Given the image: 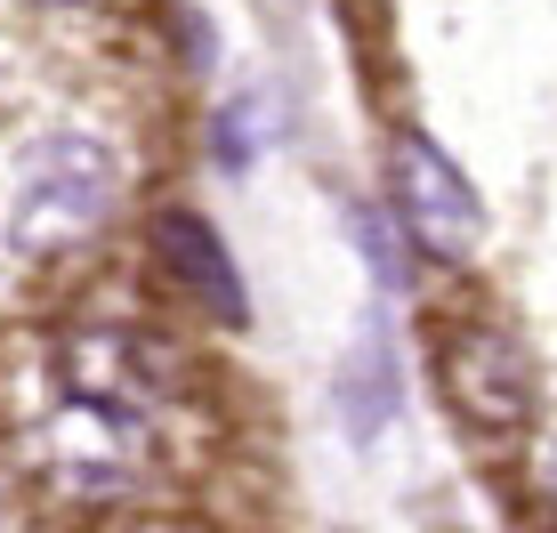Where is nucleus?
I'll list each match as a JSON object with an SVG mask.
<instances>
[{
    "instance_id": "f257e3e1",
    "label": "nucleus",
    "mask_w": 557,
    "mask_h": 533,
    "mask_svg": "<svg viewBox=\"0 0 557 533\" xmlns=\"http://www.w3.org/2000/svg\"><path fill=\"white\" fill-rule=\"evenodd\" d=\"M122 195V162L106 138L89 129H49L25 162H16V195H9V243L16 251H73L113 219Z\"/></svg>"
},
{
    "instance_id": "f03ea898",
    "label": "nucleus",
    "mask_w": 557,
    "mask_h": 533,
    "mask_svg": "<svg viewBox=\"0 0 557 533\" xmlns=\"http://www.w3.org/2000/svg\"><path fill=\"white\" fill-rule=\"evenodd\" d=\"M436 388L460 412V429L485 436V445H509V436L533 429L542 412V380H533V356L509 323H453L436 339Z\"/></svg>"
},
{
    "instance_id": "7ed1b4c3",
    "label": "nucleus",
    "mask_w": 557,
    "mask_h": 533,
    "mask_svg": "<svg viewBox=\"0 0 557 533\" xmlns=\"http://www.w3.org/2000/svg\"><path fill=\"white\" fill-rule=\"evenodd\" d=\"M388 202H396V226H405L429 259H476V243H485V202H476L469 170H460L429 129L396 138V154H388Z\"/></svg>"
},
{
    "instance_id": "20e7f679",
    "label": "nucleus",
    "mask_w": 557,
    "mask_h": 533,
    "mask_svg": "<svg viewBox=\"0 0 557 533\" xmlns=\"http://www.w3.org/2000/svg\"><path fill=\"white\" fill-rule=\"evenodd\" d=\"M153 251H162L170 283H178V292L195 299L210 323H226V332H243V323H251L243 266H235L226 235H219V226H210L202 211H162V219H153Z\"/></svg>"
},
{
    "instance_id": "39448f33",
    "label": "nucleus",
    "mask_w": 557,
    "mask_h": 533,
    "mask_svg": "<svg viewBox=\"0 0 557 533\" xmlns=\"http://www.w3.org/2000/svg\"><path fill=\"white\" fill-rule=\"evenodd\" d=\"M348 235H356V251H372V275H380V292H405V243H396V226L372 211V202H348Z\"/></svg>"
},
{
    "instance_id": "423d86ee",
    "label": "nucleus",
    "mask_w": 557,
    "mask_h": 533,
    "mask_svg": "<svg viewBox=\"0 0 557 533\" xmlns=\"http://www.w3.org/2000/svg\"><path fill=\"white\" fill-rule=\"evenodd\" d=\"M542 493H549V509H557V436L542 445Z\"/></svg>"
},
{
    "instance_id": "0eeeda50",
    "label": "nucleus",
    "mask_w": 557,
    "mask_h": 533,
    "mask_svg": "<svg viewBox=\"0 0 557 533\" xmlns=\"http://www.w3.org/2000/svg\"><path fill=\"white\" fill-rule=\"evenodd\" d=\"M33 9H82V0H33Z\"/></svg>"
}]
</instances>
